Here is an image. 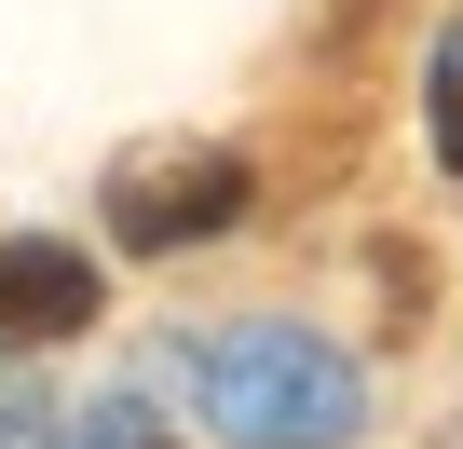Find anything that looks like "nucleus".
I'll return each mask as SVG.
<instances>
[{"label":"nucleus","mask_w":463,"mask_h":449,"mask_svg":"<svg viewBox=\"0 0 463 449\" xmlns=\"http://www.w3.org/2000/svg\"><path fill=\"white\" fill-rule=\"evenodd\" d=\"M69 327H96V259L82 246H0V341H69Z\"/></svg>","instance_id":"3"},{"label":"nucleus","mask_w":463,"mask_h":449,"mask_svg":"<svg viewBox=\"0 0 463 449\" xmlns=\"http://www.w3.org/2000/svg\"><path fill=\"white\" fill-rule=\"evenodd\" d=\"M191 395H204V422H232L246 449H341V435H354V408H368L354 354H341V341H314V327H287V313L218 327V341L191 354Z\"/></svg>","instance_id":"1"},{"label":"nucleus","mask_w":463,"mask_h":449,"mask_svg":"<svg viewBox=\"0 0 463 449\" xmlns=\"http://www.w3.org/2000/svg\"><path fill=\"white\" fill-rule=\"evenodd\" d=\"M69 449H164V422H150V408H96Z\"/></svg>","instance_id":"4"},{"label":"nucleus","mask_w":463,"mask_h":449,"mask_svg":"<svg viewBox=\"0 0 463 449\" xmlns=\"http://www.w3.org/2000/svg\"><path fill=\"white\" fill-rule=\"evenodd\" d=\"M246 204H260V177L232 164V150H137V164L109 177V232H123L137 259H177V246H218Z\"/></svg>","instance_id":"2"},{"label":"nucleus","mask_w":463,"mask_h":449,"mask_svg":"<svg viewBox=\"0 0 463 449\" xmlns=\"http://www.w3.org/2000/svg\"><path fill=\"white\" fill-rule=\"evenodd\" d=\"M0 449H42V395L28 381H0Z\"/></svg>","instance_id":"5"}]
</instances>
